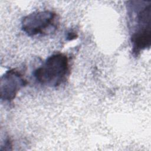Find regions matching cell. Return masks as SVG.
<instances>
[{
  "label": "cell",
  "instance_id": "cell-1",
  "mask_svg": "<svg viewBox=\"0 0 151 151\" xmlns=\"http://www.w3.org/2000/svg\"><path fill=\"white\" fill-rule=\"evenodd\" d=\"M127 10L132 52L137 57L150 47L151 1H128Z\"/></svg>",
  "mask_w": 151,
  "mask_h": 151
},
{
  "label": "cell",
  "instance_id": "cell-2",
  "mask_svg": "<svg viewBox=\"0 0 151 151\" xmlns=\"http://www.w3.org/2000/svg\"><path fill=\"white\" fill-rule=\"evenodd\" d=\"M67 56L61 52L53 54L34 72V76L40 84L51 87L62 84L69 74Z\"/></svg>",
  "mask_w": 151,
  "mask_h": 151
},
{
  "label": "cell",
  "instance_id": "cell-3",
  "mask_svg": "<svg viewBox=\"0 0 151 151\" xmlns=\"http://www.w3.org/2000/svg\"><path fill=\"white\" fill-rule=\"evenodd\" d=\"M58 25L57 14L49 10L32 12L24 17L21 21L22 30L29 37L51 34L56 30Z\"/></svg>",
  "mask_w": 151,
  "mask_h": 151
},
{
  "label": "cell",
  "instance_id": "cell-4",
  "mask_svg": "<svg viewBox=\"0 0 151 151\" xmlns=\"http://www.w3.org/2000/svg\"><path fill=\"white\" fill-rule=\"evenodd\" d=\"M27 84V80L19 71L15 69L8 70L1 77V99L5 101H12Z\"/></svg>",
  "mask_w": 151,
  "mask_h": 151
}]
</instances>
